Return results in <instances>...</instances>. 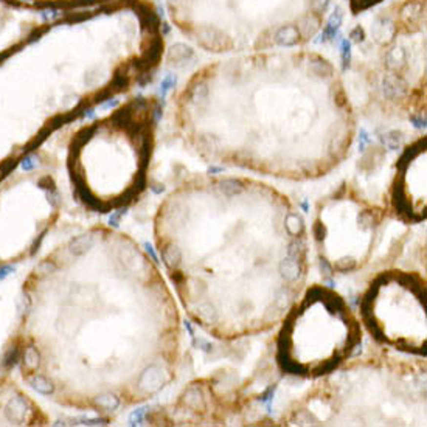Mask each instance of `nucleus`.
<instances>
[{"label": "nucleus", "instance_id": "1", "mask_svg": "<svg viewBox=\"0 0 427 427\" xmlns=\"http://www.w3.org/2000/svg\"><path fill=\"white\" fill-rule=\"evenodd\" d=\"M179 100L199 151L254 165L333 163L353 134L337 67L308 45L219 56Z\"/></svg>", "mask_w": 427, "mask_h": 427}, {"label": "nucleus", "instance_id": "2", "mask_svg": "<svg viewBox=\"0 0 427 427\" xmlns=\"http://www.w3.org/2000/svg\"><path fill=\"white\" fill-rule=\"evenodd\" d=\"M334 0H165L171 25L216 56L306 47L329 19Z\"/></svg>", "mask_w": 427, "mask_h": 427}, {"label": "nucleus", "instance_id": "3", "mask_svg": "<svg viewBox=\"0 0 427 427\" xmlns=\"http://www.w3.org/2000/svg\"><path fill=\"white\" fill-rule=\"evenodd\" d=\"M117 2V0H0V3L27 11H78Z\"/></svg>", "mask_w": 427, "mask_h": 427}, {"label": "nucleus", "instance_id": "4", "mask_svg": "<svg viewBox=\"0 0 427 427\" xmlns=\"http://www.w3.org/2000/svg\"><path fill=\"white\" fill-rule=\"evenodd\" d=\"M163 384V371L159 367H149L140 378V388L143 391H155Z\"/></svg>", "mask_w": 427, "mask_h": 427}, {"label": "nucleus", "instance_id": "5", "mask_svg": "<svg viewBox=\"0 0 427 427\" xmlns=\"http://www.w3.org/2000/svg\"><path fill=\"white\" fill-rule=\"evenodd\" d=\"M27 401L23 398L17 396L10 399V403L6 404V418L10 421H16V423H21L25 420V415H27Z\"/></svg>", "mask_w": 427, "mask_h": 427}, {"label": "nucleus", "instance_id": "6", "mask_svg": "<svg viewBox=\"0 0 427 427\" xmlns=\"http://www.w3.org/2000/svg\"><path fill=\"white\" fill-rule=\"evenodd\" d=\"M350 11L353 16H359L363 13H368L371 10H376L379 6H384L387 2L391 0H346Z\"/></svg>", "mask_w": 427, "mask_h": 427}, {"label": "nucleus", "instance_id": "7", "mask_svg": "<svg viewBox=\"0 0 427 427\" xmlns=\"http://www.w3.org/2000/svg\"><path fill=\"white\" fill-rule=\"evenodd\" d=\"M280 274L284 278H287V280H295V278H297L299 274H300V267H299L297 259L287 258V259L281 261V263H280Z\"/></svg>", "mask_w": 427, "mask_h": 427}, {"label": "nucleus", "instance_id": "8", "mask_svg": "<svg viewBox=\"0 0 427 427\" xmlns=\"http://www.w3.org/2000/svg\"><path fill=\"white\" fill-rule=\"evenodd\" d=\"M93 246L92 236H80L72 241L70 244V252L73 255H84L87 250Z\"/></svg>", "mask_w": 427, "mask_h": 427}, {"label": "nucleus", "instance_id": "9", "mask_svg": "<svg viewBox=\"0 0 427 427\" xmlns=\"http://www.w3.org/2000/svg\"><path fill=\"white\" fill-rule=\"evenodd\" d=\"M39 361H41L39 351L34 346H28L27 350H25V353H23V365H25V368H27L28 371H34V370L38 368Z\"/></svg>", "mask_w": 427, "mask_h": 427}, {"label": "nucleus", "instance_id": "10", "mask_svg": "<svg viewBox=\"0 0 427 427\" xmlns=\"http://www.w3.org/2000/svg\"><path fill=\"white\" fill-rule=\"evenodd\" d=\"M31 385L42 395H50L53 391V384L50 382V379L42 376V374H34L31 378Z\"/></svg>", "mask_w": 427, "mask_h": 427}, {"label": "nucleus", "instance_id": "11", "mask_svg": "<svg viewBox=\"0 0 427 427\" xmlns=\"http://www.w3.org/2000/svg\"><path fill=\"white\" fill-rule=\"evenodd\" d=\"M95 404H97V407L103 408V410H114V408L118 407V399L114 395L106 393V395L98 396L97 401H95Z\"/></svg>", "mask_w": 427, "mask_h": 427}, {"label": "nucleus", "instance_id": "12", "mask_svg": "<svg viewBox=\"0 0 427 427\" xmlns=\"http://www.w3.org/2000/svg\"><path fill=\"white\" fill-rule=\"evenodd\" d=\"M202 395H200V391L196 388V387H193V388H190L188 391H187V395H185V404L188 406V407H191V408H199V407H202Z\"/></svg>", "mask_w": 427, "mask_h": 427}, {"label": "nucleus", "instance_id": "13", "mask_svg": "<svg viewBox=\"0 0 427 427\" xmlns=\"http://www.w3.org/2000/svg\"><path fill=\"white\" fill-rule=\"evenodd\" d=\"M221 188H222L225 196H235L242 190V185H241V182L236 180V179H225V180H222Z\"/></svg>", "mask_w": 427, "mask_h": 427}, {"label": "nucleus", "instance_id": "14", "mask_svg": "<svg viewBox=\"0 0 427 427\" xmlns=\"http://www.w3.org/2000/svg\"><path fill=\"white\" fill-rule=\"evenodd\" d=\"M301 227H303L301 219H300L297 214L287 216V219H286V229H287V232H289L291 235H299L301 232Z\"/></svg>", "mask_w": 427, "mask_h": 427}, {"label": "nucleus", "instance_id": "15", "mask_svg": "<svg viewBox=\"0 0 427 427\" xmlns=\"http://www.w3.org/2000/svg\"><path fill=\"white\" fill-rule=\"evenodd\" d=\"M163 259H165V263L170 264V266L176 264V263H179V259H180V252L177 249L167 247L163 250Z\"/></svg>", "mask_w": 427, "mask_h": 427}, {"label": "nucleus", "instance_id": "16", "mask_svg": "<svg viewBox=\"0 0 427 427\" xmlns=\"http://www.w3.org/2000/svg\"><path fill=\"white\" fill-rule=\"evenodd\" d=\"M13 271H14V267H11V266L2 267V269H0V280H3V278L10 275V272H13Z\"/></svg>", "mask_w": 427, "mask_h": 427}]
</instances>
